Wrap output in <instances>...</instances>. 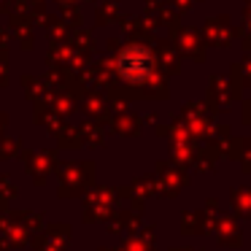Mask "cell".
Here are the masks:
<instances>
[{
	"label": "cell",
	"mask_w": 251,
	"mask_h": 251,
	"mask_svg": "<svg viewBox=\"0 0 251 251\" xmlns=\"http://www.w3.org/2000/svg\"><path fill=\"white\" fill-rule=\"evenodd\" d=\"M151 68H154L151 54L146 49H141V46H130V49H125L119 54V73L132 84L143 81L151 73Z\"/></svg>",
	"instance_id": "1"
}]
</instances>
